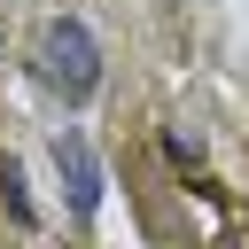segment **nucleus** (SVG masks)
I'll return each instance as SVG.
<instances>
[{
  "mask_svg": "<svg viewBox=\"0 0 249 249\" xmlns=\"http://www.w3.org/2000/svg\"><path fill=\"white\" fill-rule=\"evenodd\" d=\"M39 70H47V86L62 101H93L101 93V47H93V31L78 16H54L47 39H39Z\"/></svg>",
  "mask_w": 249,
  "mask_h": 249,
  "instance_id": "1",
  "label": "nucleus"
},
{
  "mask_svg": "<svg viewBox=\"0 0 249 249\" xmlns=\"http://www.w3.org/2000/svg\"><path fill=\"white\" fill-rule=\"evenodd\" d=\"M54 171H62V187H70V210H78V218H93V210H101V156L86 148V132H78V124H62V132H54Z\"/></svg>",
  "mask_w": 249,
  "mask_h": 249,
  "instance_id": "2",
  "label": "nucleus"
}]
</instances>
